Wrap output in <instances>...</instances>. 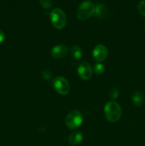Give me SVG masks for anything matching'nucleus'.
<instances>
[{
  "label": "nucleus",
  "mask_w": 145,
  "mask_h": 146,
  "mask_svg": "<svg viewBox=\"0 0 145 146\" xmlns=\"http://www.w3.org/2000/svg\"><path fill=\"white\" fill-rule=\"evenodd\" d=\"M109 96H110V98H114V99L117 98L119 96V90L117 88H112L110 92H109Z\"/></svg>",
  "instance_id": "f3484780"
},
{
  "label": "nucleus",
  "mask_w": 145,
  "mask_h": 146,
  "mask_svg": "<svg viewBox=\"0 0 145 146\" xmlns=\"http://www.w3.org/2000/svg\"><path fill=\"white\" fill-rule=\"evenodd\" d=\"M4 40H5V34L2 31L0 30V44L4 42Z\"/></svg>",
  "instance_id": "a211bd4d"
},
{
  "label": "nucleus",
  "mask_w": 145,
  "mask_h": 146,
  "mask_svg": "<svg viewBox=\"0 0 145 146\" xmlns=\"http://www.w3.org/2000/svg\"><path fill=\"white\" fill-rule=\"evenodd\" d=\"M83 117L80 111L74 110L71 111L65 118V125L68 128L72 130L77 129L82 125Z\"/></svg>",
  "instance_id": "20e7f679"
},
{
  "label": "nucleus",
  "mask_w": 145,
  "mask_h": 146,
  "mask_svg": "<svg viewBox=\"0 0 145 146\" xmlns=\"http://www.w3.org/2000/svg\"><path fill=\"white\" fill-rule=\"evenodd\" d=\"M68 53V48L63 44L55 46L51 50V55L54 58H64Z\"/></svg>",
  "instance_id": "6e6552de"
},
{
  "label": "nucleus",
  "mask_w": 145,
  "mask_h": 146,
  "mask_svg": "<svg viewBox=\"0 0 145 146\" xmlns=\"http://www.w3.org/2000/svg\"><path fill=\"white\" fill-rule=\"evenodd\" d=\"M107 14V7L103 4L99 3V4L95 5V13H94V14L98 18H104V17H106Z\"/></svg>",
  "instance_id": "9b49d317"
},
{
  "label": "nucleus",
  "mask_w": 145,
  "mask_h": 146,
  "mask_svg": "<svg viewBox=\"0 0 145 146\" xmlns=\"http://www.w3.org/2000/svg\"><path fill=\"white\" fill-rule=\"evenodd\" d=\"M78 74L80 78L84 81L90 79L92 75V68L88 62H82L78 68Z\"/></svg>",
  "instance_id": "0eeeda50"
},
{
  "label": "nucleus",
  "mask_w": 145,
  "mask_h": 146,
  "mask_svg": "<svg viewBox=\"0 0 145 146\" xmlns=\"http://www.w3.org/2000/svg\"><path fill=\"white\" fill-rule=\"evenodd\" d=\"M95 5L89 0L84 1L80 4L77 10V17L80 21H86L95 13Z\"/></svg>",
  "instance_id": "f03ea898"
},
{
  "label": "nucleus",
  "mask_w": 145,
  "mask_h": 146,
  "mask_svg": "<svg viewBox=\"0 0 145 146\" xmlns=\"http://www.w3.org/2000/svg\"><path fill=\"white\" fill-rule=\"evenodd\" d=\"M93 70L95 74H98V75H100V74H102L105 72V66L101 64V63H98L95 65Z\"/></svg>",
  "instance_id": "ddd939ff"
},
{
  "label": "nucleus",
  "mask_w": 145,
  "mask_h": 146,
  "mask_svg": "<svg viewBox=\"0 0 145 146\" xmlns=\"http://www.w3.org/2000/svg\"><path fill=\"white\" fill-rule=\"evenodd\" d=\"M39 3L41 7L45 9H49L53 6L51 0H39Z\"/></svg>",
  "instance_id": "4468645a"
},
{
  "label": "nucleus",
  "mask_w": 145,
  "mask_h": 146,
  "mask_svg": "<svg viewBox=\"0 0 145 146\" xmlns=\"http://www.w3.org/2000/svg\"><path fill=\"white\" fill-rule=\"evenodd\" d=\"M42 76L45 80H51L52 78V74L50 71L45 69L42 71Z\"/></svg>",
  "instance_id": "dca6fc26"
},
{
  "label": "nucleus",
  "mask_w": 145,
  "mask_h": 146,
  "mask_svg": "<svg viewBox=\"0 0 145 146\" xmlns=\"http://www.w3.org/2000/svg\"><path fill=\"white\" fill-rule=\"evenodd\" d=\"M83 140V135L79 131L72 133L68 138V142L72 145H77L80 143Z\"/></svg>",
  "instance_id": "9d476101"
},
{
  "label": "nucleus",
  "mask_w": 145,
  "mask_h": 146,
  "mask_svg": "<svg viewBox=\"0 0 145 146\" xmlns=\"http://www.w3.org/2000/svg\"><path fill=\"white\" fill-rule=\"evenodd\" d=\"M132 101L134 105L136 107H139L143 104L144 101V94L140 90H135L133 91L132 95Z\"/></svg>",
  "instance_id": "1a4fd4ad"
},
{
  "label": "nucleus",
  "mask_w": 145,
  "mask_h": 146,
  "mask_svg": "<svg viewBox=\"0 0 145 146\" xmlns=\"http://www.w3.org/2000/svg\"><path fill=\"white\" fill-rule=\"evenodd\" d=\"M53 86L57 93L63 96L68 94L71 88L68 80L62 76H57L53 81Z\"/></svg>",
  "instance_id": "39448f33"
},
{
  "label": "nucleus",
  "mask_w": 145,
  "mask_h": 146,
  "mask_svg": "<svg viewBox=\"0 0 145 146\" xmlns=\"http://www.w3.org/2000/svg\"><path fill=\"white\" fill-rule=\"evenodd\" d=\"M71 52L72 57L77 60L80 59L82 57V55H83V52H82V48L78 45H74L71 48Z\"/></svg>",
  "instance_id": "f8f14e48"
},
{
  "label": "nucleus",
  "mask_w": 145,
  "mask_h": 146,
  "mask_svg": "<svg viewBox=\"0 0 145 146\" xmlns=\"http://www.w3.org/2000/svg\"><path fill=\"white\" fill-rule=\"evenodd\" d=\"M138 11L142 17H145V0H142L139 3Z\"/></svg>",
  "instance_id": "2eb2a0df"
},
{
  "label": "nucleus",
  "mask_w": 145,
  "mask_h": 146,
  "mask_svg": "<svg viewBox=\"0 0 145 146\" xmlns=\"http://www.w3.org/2000/svg\"><path fill=\"white\" fill-rule=\"evenodd\" d=\"M50 20L52 25L57 29H62L67 24V17L65 12L59 8H55L51 11Z\"/></svg>",
  "instance_id": "7ed1b4c3"
},
{
  "label": "nucleus",
  "mask_w": 145,
  "mask_h": 146,
  "mask_svg": "<svg viewBox=\"0 0 145 146\" xmlns=\"http://www.w3.org/2000/svg\"><path fill=\"white\" fill-rule=\"evenodd\" d=\"M105 118L110 123H115L119 121L122 115V108L115 101H109L104 108Z\"/></svg>",
  "instance_id": "f257e3e1"
},
{
  "label": "nucleus",
  "mask_w": 145,
  "mask_h": 146,
  "mask_svg": "<svg viewBox=\"0 0 145 146\" xmlns=\"http://www.w3.org/2000/svg\"><path fill=\"white\" fill-rule=\"evenodd\" d=\"M108 51L107 47L103 44H98L94 48L92 51V56L94 60L98 63L102 62L107 57Z\"/></svg>",
  "instance_id": "423d86ee"
}]
</instances>
